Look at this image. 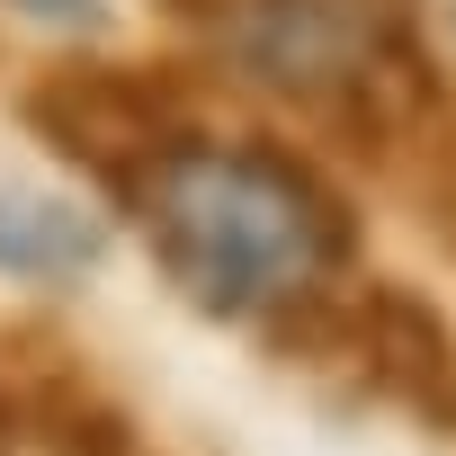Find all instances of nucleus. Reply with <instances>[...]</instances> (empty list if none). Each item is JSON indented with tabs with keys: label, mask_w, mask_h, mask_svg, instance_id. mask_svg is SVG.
Instances as JSON below:
<instances>
[{
	"label": "nucleus",
	"mask_w": 456,
	"mask_h": 456,
	"mask_svg": "<svg viewBox=\"0 0 456 456\" xmlns=\"http://www.w3.org/2000/svg\"><path fill=\"white\" fill-rule=\"evenodd\" d=\"M126 206L161 278L224 322H287L358 269L349 197L269 134H197Z\"/></svg>",
	"instance_id": "f257e3e1"
},
{
	"label": "nucleus",
	"mask_w": 456,
	"mask_h": 456,
	"mask_svg": "<svg viewBox=\"0 0 456 456\" xmlns=\"http://www.w3.org/2000/svg\"><path fill=\"white\" fill-rule=\"evenodd\" d=\"M19 447V411H10V385H0V456Z\"/></svg>",
	"instance_id": "6e6552de"
},
{
	"label": "nucleus",
	"mask_w": 456,
	"mask_h": 456,
	"mask_svg": "<svg viewBox=\"0 0 456 456\" xmlns=\"http://www.w3.org/2000/svg\"><path fill=\"white\" fill-rule=\"evenodd\" d=\"M161 10L206 28L215 54L260 90L358 134V152H385L411 117L438 108L411 0H161Z\"/></svg>",
	"instance_id": "f03ea898"
},
{
	"label": "nucleus",
	"mask_w": 456,
	"mask_h": 456,
	"mask_svg": "<svg viewBox=\"0 0 456 456\" xmlns=\"http://www.w3.org/2000/svg\"><path fill=\"white\" fill-rule=\"evenodd\" d=\"M10 10L45 19V28H81V37H108V0H10Z\"/></svg>",
	"instance_id": "0eeeda50"
},
{
	"label": "nucleus",
	"mask_w": 456,
	"mask_h": 456,
	"mask_svg": "<svg viewBox=\"0 0 456 456\" xmlns=\"http://www.w3.org/2000/svg\"><path fill=\"white\" fill-rule=\"evenodd\" d=\"M19 108H28V126H37L72 170H90V179L126 206L179 143L206 134V72H197V63L72 54V63H45Z\"/></svg>",
	"instance_id": "7ed1b4c3"
},
{
	"label": "nucleus",
	"mask_w": 456,
	"mask_h": 456,
	"mask_svg": "<svg viewBox=\"0 0 456 456\" xmlns=\"http://www.w3.org/2000/svg\"><path fill=\"white\" fill-rule=\"evenodd\" d=\"M108 251V224L81 206V197H54V188H0V278H28V287H63V278H90Z\"/></svg>",
	"instance_id": "423d86ee"
},
{
	"label": "nucleus",
	"mask_w": 456,
	"mask_h": 456,
	"mask_svg": "<svg viewBox=\"0 0 456 456\" xmlns=\"http://www.w3.org/2000/svg\"><path fill=\"white\" fill-rule=\"evenodd\" d=\"M0 385H10L19 438H37L45 456H134V420L99 394V376L81 358H37Z\"/></svg>",
	"instance_id": "39448f33"
},
{
	"label": "nucleus",
	"mask_w": 456,
	"mask_h": 456,
	"mask_svg": "<svg viewBox=\"0 0 456 456\" xmlns=\"http://www.w3.org/2000/svg\"><path fill=\"white\" fill-rule=\"evenodd\" d=\"M269 340L296 349V358L349 349L376 394H394V403L420 411L429 429H456V322H447L420 287H403V278L340 287V296H322V305L269 322Z\"/></svg>",
	"instance_id": "20e7f679"
}]
</instances>
